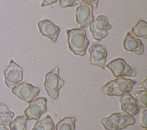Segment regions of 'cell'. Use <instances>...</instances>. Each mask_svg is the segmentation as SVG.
I'll list each match as a JSON object with an SVG mask.
<instances>
[{
  "label": "cell",
  "instance_id": "4fadbf2b",
  "mask_svg": "<svg viewBox=\"0 0 147 130\" xmlns=\"http://www.w3.org/2000/svg\"><path fill=\"white\" fill-rule=\"evenodd\" d=\"M121 109L123 112L128 115L133 116L137 115L139 112V106L138 105L136 99L129 93H125L120 97Z\"/></svg>",
  "mask_w": 147,
  "mask_h": 130
},
{
  "label": "cell",
  "instance_id": "277c9868",
  "mask_svg": "<svg viewBox=\"0 0 147 130\" xmlns=\"http://www.w3.org/2000/svg\"><path fill=\"white\" fill-rule=\"evenodd\" d=\"M65 84V81L60 77V69L56 67L46 74L44 88L49 96L54 100L57 99L59 92Z\"/></svg>",
  "mask_w": 147,
  "mask_h": 130
},
{
  "label": "cell",
  "instance_id": "4316f807",
  "mask_svg": "<svg viewBox=\"0 0 147 130\" xmlns=\"http://www.w3.org/2000/svg\"><path fill=\"white\" fill-rule=\"evenodd\" d=\"M145 130H146V129H145Z\"/></svg>",
  "mask_w": 147,
  "mask_h": 130
},
{
  "label": "cell",
  "instance_id": "8fae6325",
  "mask_svg": "<svg viewBox=\"0 0 147 130\" xmlns=\"http://www.w3.org/2000/svg\"><path fill=\"white\" fill-rule=\"evenodd\" d=\"M94 7L88 3L82 2L76 10V22L80 28L88 27L94 21L93 15Z\"/></svg>",
  "mask_w": 147,
  "mask_h": 130
},
{
  "label": "cell",
  "instance_id": "d4e9b609",
  "mask_svg": "<svg viewBox=\"0 0 147 130\" xmlns=\"http://www.w3.org/2000/svg\"><path fill=\"white\" fill-rule=\"evenodd\" d=\"M146 84H147V78H146H146L144 79V82H142V84H141V85H140V86L142 87V88H144V90H147Z\"/></svg>",
  "mask_w": 147,
  "mask_h": 130
},
{
  "label": "cell",
  "instance_id": "7402d4cb",
  "mask_svg": "<svg viewBox=\"0 0 147 130\" xmlns=\"http://www.w3.org/2000/svg\"><path fill=\"white\" fill-rule=\"evenodd\" d=\"M140 126L144 129L147 128V110L146 109H145L142 112Z\"/></svg>",
  "mask_w": 147,
  "mask_h": 130
},
{
  "label": "cell",
  "instance_id": "7a4b0ae2",
  "mask_svg": "<svg viewBox=\"0 0 147 130\" xmlns=\"http://www.w3.org/2000/svg\"><path fill=\"white\" fill-rule=\"evenodd\" d=\"M136 81L124 77H117L110 80L102 87V92L108 96H121L125 93H130Z\"/></svg>",
  "mask_w": 147,
  "mask_h": 130
},
{
  "label": "cell",
  "instance_id": "e0dca14e",
  "mask_svg": "<svg viewBox=\"0 0 147 130\" xmlns=\"http://www.w3.org/2000/svg\"><path fill=\"white\" fill-rule=\"evenodd\" d=\"M76 119L74 117H65L59 121L55 126V130H74Z\"/></svg>",
  "mask_w": 147,
  "mask_h": 130
},
{
  "label": "cell",
  "instance_id": "d6986e66",
  "mask_svg": "<svg viewBox=\"0 0 147 130\" xmlns=\"http://www.w3.org/2000/svg\"><path fill=\"white\" fill-rule=\"evenodd\" d=\"M27 119L25 115L17 116L12 121L10 126V130H27Z\"/></svg>",
  "mask_w": 147,
  "mask_h": 130
},
{
  "label": "cell",
  "instance_id": "cb8c5ba5",
  "mask_svg": "<svg viewBox=\"0 0 147 130\" xmlns=\"http://www.w3.org/2000/svg\"><path fill=\"white\" fill-rule=\"evenodd\" d=\"M57 2H58V0H44L43 3L41 4V7H45V6L53 5V4L57 3Z\"/></svg>",
  "mask_w": 147,
  "mask_h": 130
},
{
  "label": "cell",
  "instance_id": "44dd1931",
  "mask_svg": "<svg viewBox=\"0 0 147 130\" xmlns=\"http://www.w3.org/2000/svg\"><path fill=\"white\" fill-rule=\"evenodd\" d=\"M58 1L60 2V6L63 8L74 7L80 4L78 0H58Z\"/></svg>",
  "mask_w": 147,
  "mask_h": 130
},
{
  "label": "cell",
  "instance_id": "ba28073f",
  "mask_svg": "<svg viewBox=\"0 0 147 130\" xmlns=\"http://www.w3.org/2000/svg\"><path fill=\"white\" fill-rule=\"evenodd\" d=\"M47 98L39 97L30 102L29 107L24 110V115L27 121L39 120L43 114L47 111Z\"/></svg>",
  "mask_w": 147,
  "mask_h": 130
},
{
  "label": "cell",
  "instance_id": "484cf974",
  "mask_svg": "<svg viewBox=\"0 0 147 130\" xmlns=\"http://www.w3.org/2000/svg\"><path fill=\"white\" fill-rule=\"evenodd\" d=\"M0 130H9L7 128V127L4 126L3 124H0Z\"/></svg>",
  "mask_w": 147,
  "mask_h": 130
},
{
  "label": "cell",
  "instance_id": "2e32d148",
  "mask_svg": "<svg viewBox=\"0 0 147 130\" xmlns=\"http://www.w3.org/2000/svg\"><path fill=\"white\" fill-rule=\"evenodd\" d=\"M131 35L133 37H138L144 39L147 38V23L143 19L138 22L131 30Z\"/></svg>",
  "mask_w": 147,
  "mask_h": 130
},
{
  "label": "cell",
  "instance_id": "ac0fdd59",
  "mask_svg": "<svg viewBox=\"0 0 147 130\" xmlns=\"http://www.w3.org/2000/svg\"><path fill=\"white\" fill-rule=\"evenodd\" d=\"M32 130H55V125L49 115L40 121H38Z\"/></svg>",
  "mask_w": 147,
  "mask_h": 130
},
{
  "label": "cell",
  "instance_id": "6da1fadb",
  "mask_svg": "<svg viewBox=\"0 0 147 130\" xmlns=\"http://www.w3.org/2000/svg\"><path fill=\"white\" fill-rule=\"evenodd\" d=\"M67 35L69 49L74 55L85 56L90 43L86 36V31L82 28L71 29L67 30Z\"/></svg>",
  "mask_w": 147,
  "mask_h": 130
},
{
  "label": "cell",
  "instance_id": "ffe728a7",
  "mask_svg": "<svg viewBox=\"0 0 147 130\" xmlns=\"http://www.w3.org/2000/svg\"><path fill=\"white\" fill-rule=\"evenodd\" d=\"M147 90H141L135 94V99L139 107L146 109L147 107Z\"/></svg>",
  "mask_w": 147,
  "mask_h": 130
},
{
  "label": "cell",
  "instance_id": "5b68a950",
  "mask_svg": "<svg viewBox=\"0 0 147 130\" xmlns=\"http://www.w3.org/2000/svg\"><path fill=\"white\" fill-rule=\"evenodd\" d=\"M11 90L16 96L27 103H30L38 96L40 89L28 82H23L17 84Z\"/></svg>",
  "mask_w": 147,
  "mask_h": 130
},
{
  "label": "cell",
  "instance_id": "30bf717a",
  "mask_svg": "<svg viewBox=\"0 0 147 130\" xmlns=\"http://www.w3.org/2000/svg\"><path fill=\"white\" fill-rule=\"evenodd\" d=\"M105 67L110 69L115 77H129L134 76L133 70L130 65L126 63L123 58H116L105 65Z\"/></svg>",
  "mask_w": 147,
  "mask_h": 130
},
{
  "label": "cell",
  "instance_id": "3957f363",
  "mask_svg": "<svg viewBox=\"0 0 147 130\" xmlns=\"http://www.w3.org/2000/svg\"><path fill=\"white\" fill-rule=\"evenodd\" d=\"M100 122L106 130H122L129 126L134 125L136 119L126 112H116L103 118Z\"/></svg>",
  "mask_w": 147,
  "mask_h": 130
},
{
  "label": "cell",
  "instance_id": "603a6c76",
  "mask_svg": "<svg viewBox=\"0 0 147 130\" xmlns=\"http://www.w3.org/2000/svg\"><path fill=\"white\" fill-rule=\"evenodd\" d=\"M84 2L88 3L90 5L94 8L96 9L98 7V4H99V0H82Z\"/></svg>",
  "mask_w": 147,
  "mask_h": 130
},
{
  "label": "cell",
  "instance_id": "83f0119b",
  "mask_svg": "<svg viewBox=\"0 0 147 130\" xmlns=\"http://www.w3.org/2000/svg\"></svg>",
  "mask_w": 147,
  "mask_h": 130
},
{
  "label": "cell",
  "instance_id": "7c38bea8",
  "mask_svg": "<svg viewBox=\"0 0 147 130\" xmlns=\"http://www.w3.org/2000/svg\"><path fill=\"white\" fill-rule=\"evenodd\" d=\"M40 32L44 37L50 39L52 42H57V38L60 32V28L53 23L52 21L45 19L38 22Z\"/></svg>",
  "mask_w": 147,
  "mask_h": 130
},
{
  "label": "cell",
  "instance_id": "8992f818",
  "mask_svg": "<svg viewBox=\"0 0 147 130\" xmlns=\"http://www.w3.org/2000/svg\"><path fill=\"white\" fill-rule=\"evenodd\" d=\"M23 69L13 60H10L8 66L4 71L5 84L10 89H13L23 79Z\"/></svg>",
  "mask_w": 147,
  "mask_h": 130
},
{
  "label": "cell",
  "instance_id": "9a60e30c",
  "mask_svg": "<svg viewBox=\"0 0 147 130\" xmlns=\"http://www.w3.org/2000/svg\"><path fill=\"white\" fill-rule=\"evenodd\" d=\"M14 112L9 110L8 107L4 103H0V122L4 126H9L14 118Z\"/></svg>",
  "mask_w": 147,
  "mask_h": 130
},
{
  "label": "cell",
  "instance_id": "5bb4252c",
  "mask_svg": "<svg viewBox=\"0 0 147 130\" xmlns=\"http://www.w3.org/2000/svg\"><path fill=\"white\" fill-rule=\"evenodd\" d=\"M123 46L125 50L131 52L137 55H143L144 52V46L140 39L132 36L129 32L127 33L123 42Z\"/></svg>",
  "mask_w": 147,
  "mask_h": 130
},
{
  "label": "cell",
  "instance_id": "52a82bcc",
  "mask_svg": "<svg viewBox=\"0 0 147 130\" xmlns=\"http://www.w3.org/2000/svg\"><path fill=\"white\" fill-rule=\"evenodd\" d=\"M92 36L95 40L100 41L107 36L108 30L112 28L105 15H99L89 25Z\"/></svg>",
  "mask_w": 147,
  "mask_h": 130
},
{
  "label": "cell",
  "instance_id": "9c48e42d",
  "mask_svg": "<svg viewBox=\"0 0 147 130\" xmlns=\"http://www.w3.org/2000/svg\"><path fill=\"white\" fill-rule=\"evenodd\" d=\"M90 54V63L102 69H105L107 60V49L99 42H94L88 49Z\"/></svg>",
  "mask_w": 147,
  "mask_h": 130
}]
</instances>
